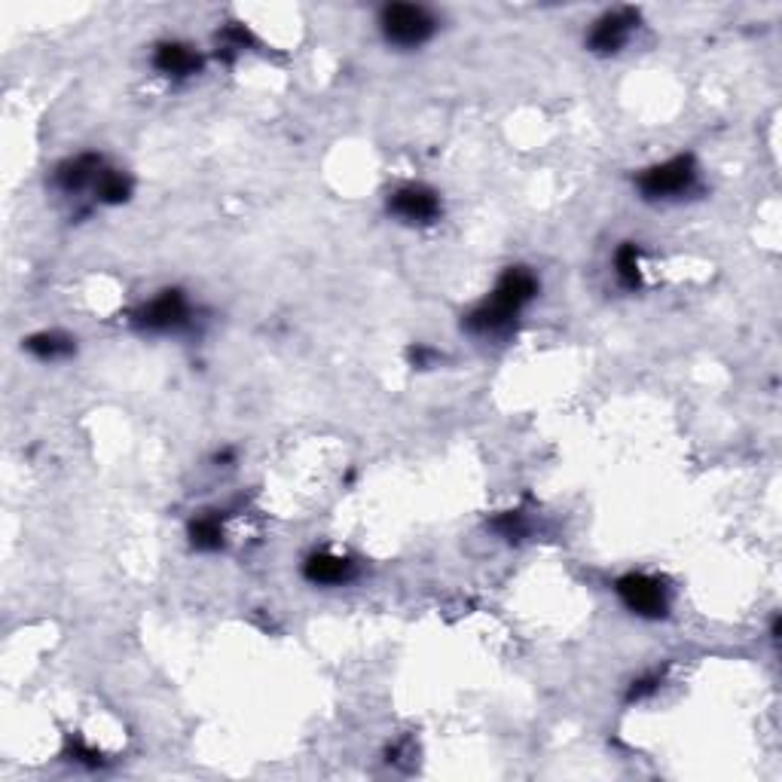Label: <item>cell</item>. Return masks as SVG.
Listing matches in <instances>:
<instances>
[{"mask_svg":"<svg viewBox=\"0 0 782 782\" xmlns=\"http://www.w3.org/2000/svg\"><path fill=\"white\" fill-rule=\"evenodd\" d=\"M492 529H495L502 538H507V541H520V538L529 532V526L522 520V514H517V510H507L502 517H495V520H492Z\"/></svg>","mask_w":782,"mask_h":782,"instance_id":"16","label":"cell"},{"mask_svg":"<svg viewBox=\"0 0 782 782\" xmlns=\"http://www.w3.org/2000/svg\"><path fill=\"white\" fill-rule=\"evenodd\" d=\"M614 273H617V281L627 288V291H639L642 288V261H639V245H627L617 248L614 254Z\"/></svg>","mask_w":782,"mask_h":782,"instance_id":"14","label":"cell"},{"mask_svg":"<svg viewBox=\"0 0 782 782\" xmlns=\"http://www.w3.org/2000/svg\"><path fill=\"white\" fill-rule=\"evenodd\" d=\"M380 28L383 37L398 49H416L429 44L434 32H437V19L429 7L419 3H392L385 7L380 16Z\"/></svg>","mask_w":782,"mask_h":782,"instance_id":"3","label":"cell"},{"mask_svg":"<svg viewBox=\"0 0 782 782\" xmlns=\"http://www.w3.org/2000/svg\"><path fill=\"white\" fill-rule=\"evenodd\" d=\"M190 544L202 553L220 551L224 548V526L215 514H202L190 522Z\"/></svg>","mask_w":782,"mask_h":782,"instance_id":"13","label":"cell"},{"mask_svg":"<svg viewBox=\"0 0 782 782\" xmlns=\"http://www.w3.org/2000/svg\"><path fill=\"white\" fill-rule=\"evenodd\" d=\"M358 575L349 556H337V553H312L303 563V578L315 587H342Z\"/></svg>","mask_w":782,"mask_h":782,"instance_id":"8","label":"cell"},{"mask_svg":"<svg viewBox=\"0 0 782 782\" xmlns=\"http://www.w3.org/2000/svg\"><path fill=\"white\" fill-rule=\"evenodd\" d=\"M132 322L147 334H175L190 322V303L181 291H163L132 315Z\"/></svg>","mask_w":782,"mask_h":782,"instance_id":"5","label":"cell"},{"mask_svg":"<svg viewBox=\"0 0 782 782\" xmlns=\"http://www.w3.org/2000/svg\"><path fill=\"white\" fill-rule=\"evenodd\" d=\"M388 212L398 217V220H404V224L429 227V224H434V220L441 217L444 205H441V196H437L431 187L404 184L388 196Z\"/></svg>","mask_w":782,"mask_h":782,"instance_id":"7","label":"cell"},{"mask_svg":"<svg viewBox=\"0 0 782 782\" xmlns=\"http://www.w3.org/2000/svg\"><path fill=\"white\" fill-rule=\"evenodd\" d=\"M636 28H639L636 10H627V7L612 10V13H605L593 22V28L587 34V49L597 52V56H617L621 49L627 47Z\"/></svg>","mask_w":782,"mask_h":782,"instance_id":"6","label":"cell"},{"mask_svg":"<svg viewBox=\"0 0 782 782\" xmlns=\"http://www.w3.org/2000/svg\"><path fill=\"white\" fill-rule=\"evenodd\" d=\"M101 171H105L101 156L80 154L59 166V171H56V184L62 187L64 193H80L83 187H95V181H98Z\"/></svg>","mask_w":782,"mask_h":782,"instance_id":"10","label":"cell"},{"mask_svg":"<svg viewBox=\"0 0 782 782\" xmlns=\"http://www.w3.org/2000/svg\"><path fill=\"white\" fill-rule=\"evenodd\" d=\"M93 190L98 202H105V205H123V202L132 196V181H129L125 171L105 169L98 175Z\"/></svg>","mask_w":782,"mask_h":782,"instance_id":"12","label":"cell"},{"mask_svg":"<svg viewBox=\"0 0 782 782\" xmlns=\"http://www.w3.org/2000/svg\"><path fill=\"white\" fill-rule=\"evenodd\" d=\"M658 685H660L658 675H648V678L633 682V688H629V700H645V697H651V694L658 690Z\"/></svg>","mask_w":782,"mask_h":782,"instance_id":"17","label":"cell"},{"mask_svg":"<svg viewBox=\"0 0 782 782\" xmlns=\"http://www.w3.org/2000/svg\"><path fill=\"white\" fill-rule=\"evenodd\" d=\"M25 349L40 358V361H62V358H71L77 352L74 339L68 334H59V330H44V334H34V337L25 339Z\"/></svg>","mask_w":782,"mask_h":782,"instance_id":"11","label":"cell"},{"mask_svg":"<svg viewBox=\"0 0 782 782\" xmlns=\"http://www.w3.org/2000/svg\"><path fill=\"white\" fill-rule=\"evenodd\" d=\"M251 44V32L245 25H227L224 32L217 34V56H224L227 62H232L239 52H245V47Z\"/></svg>","mask_w":782,"mask_h":782,"instance_id":"15","label":"cell"},{"mask_svg":"<svg viewBox=\"0 0 782 782\" xmlns=\"http://www.w3.org/2000/svg\"><path fill=\"white\" fill-rule=\"evenodd\" d=\"M536 297L538 278L529 269H522V266H510L505 276L498 278L495 291L480 306L465 315V327L471 334H477V337H498V334H505V330L514 327L517 315Z\"/></svg>","mask_w":782,"mask_h":782,"instance_id":"1","label":"cell"},{"mask_svg":"<svg viewBox=\"0 0 782 782\" xmlns=\"http://www.w3.org/2000/svg\"><path fill=\"white\" fill-rule=\"evenodd\" d=\"M614 593L627 605V612L648 617V621H658V617L670 614V593H666L663 581L642 575V572H629L624 578H617Z\"/></svg>","mask_w":782,"mask_h":782,"instance_id":"4","label":"cell"},{"mask_svg":"<svg viewBox=\"0 0 782 782\" xmlns=\"http://www.w3.org/2000/svg\"><path fill=\"white\" fill-rule=\"evenodd\" d=\"M154 68L159 71V74H163V77L187 80L202 71V56L193 47H187V44L166 40V44H159V47H156Z\"/></svg>","mask_w":782,"mask_h":782,"instance_id":"9","label":"cell"},{"mask_svg":"<svg viewBox=\"0 0 782 782\" xmlns=\"http://www.w3.org/2000/svg\"><path fill=\"white\" fill-rule=\"evenodd\" d=\"M700 184V169L694 163V156H673L666 163H658L651 169H645L636 178V187L648 202H673L685 200Z\"/></svg>","mask_w":782,"mask_h":782,"instance_id":"2","label":"cell"}]
</instances>
